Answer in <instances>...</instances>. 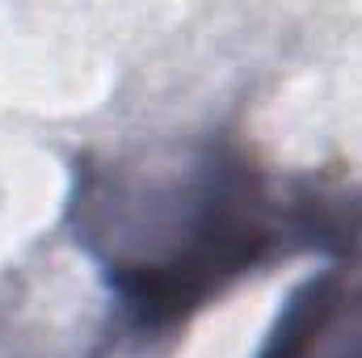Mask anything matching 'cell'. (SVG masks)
Segmentation results:
<instances>
[{"instance_id":"1","label":"cell","mask_w":362,"mask_h":358,"mask_svg":"<svg viewBox=\"0 0 362 358\" xmlns=\"http://www.w3.org/2000/svg\"><path fill=\"white\" fill-rule=\"evenodd\" d=\"M72 228L127 321L169 333L278 253L350 249L362 219L325 194L278 202L236 144L211 139L169 165H85Z\"/></svg>"},{"instance_id":"2","label":"cell","mask_w":362,"mask_h":358,"mask_svg":"<svg viewBox=\"0 0 362 358\" xmlns=\"http://www.w3.org/2000/svg\"><path fill=\"white\" fill-rule=\"evenodd\" d=\"M257 358H362V270L312 274L282 304Z\"/></svg>"}]
</instances>
